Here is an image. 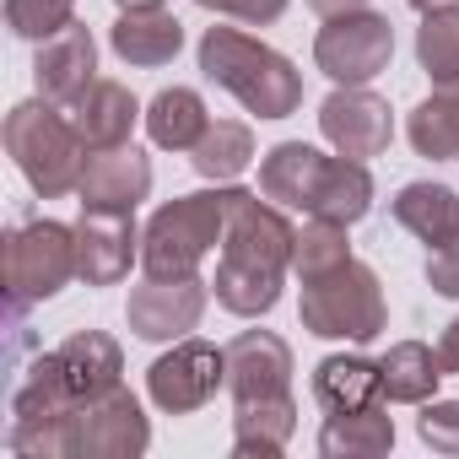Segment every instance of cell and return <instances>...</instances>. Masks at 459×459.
Here are the masks:
<instances>
[{
  "instance_id": "6da1fadb",
  "label": "cell",
  "mask_w": 459,
  "mask_h": 459,
  "mask_svg": "<svg viewBox=\"0 0 459 459\" xmlns=\"http://www.w3.org/2000/svg\"><path fill=\"white\" fill-rule=\"evenodd\" d=\"M227 200V233L216 265V303L238 319H260L281 303V281L292 271L298 227L249 189H221Z\"/></svg>"
},
{
  "instance_id": "7a4b0ae2",
  "label": "cell",
  "mask_w": 459,
  "mask_h": 459,
  "mask_svg": "<svg viewBox=\"0 0 459 459\" xmlns=\"http://www.w3.org/2000/svg\"><path fill=\"white\" fill-rule=\"evenodd\" d=\"M260 189L276 205H292L303 216H325V221H362L373 211V173L357 157H325L319 146L303 141H281L265 152L260 162Z\"/></svg>"
},
{
  "instance_id": "3957f363",
  "label": "cell",
  "mask_w": 459,
  "mask_h": 459,
  "mask_svg": "<svg viewBox=\"0 0 459 459\" xmlns=\"http://www.w3.org/2000/svg\"><path fill=\"white\" fill-rule=\"evenodd\" d=\"M125 373L119 341H108L103 330H76L65 346L44 351L28 378L12 389V421H44V416H71L76 405L108 394Z\"/></svg>"
},
{
  "instance_id": "277c9868",
  "label": "cell",
  "mask_w": 459,
  "mask_h": 459,
  "mask_svg": "<svg viewBox=\"0 0 459 459\" xmlns=\"http://www.w3.org/2000/svg\"><path fill=\"white\" fill-rule=\"evenodd\" d=\"M200 71L233 92L249 114L260 119H287L303 103V76L287 55H276L271 44L238 33V28H205L200 39Z\"/></svg>"
},
{
  "instance_id": "5b68a950",
  "label": "cell",
  "mask_w": 459,
  "mask_h": 459,
  "mask_svg": "<svg viewBox=\"0 0 459 459\" xmlns=\"http://www.w3.org/2000/svg\"><path fill=\"white\" fill-rule=\"evenodd\" d=\"M6 152L22 168V178L44 195L60 200L71 189H82V168H87V141L76 135V125L60 114V103L33 98L17 103L6 114Z\"/></svg>"
},
{
  "instance_id": "8992f818",
  "label": "cell",
  "mask_w": 459,
  "mask_h": 459,
  "mask_svg": "<svg viewBox=\"0 0 459 459\" xmlns=\"http://www.w3.org/2000/svg\"><path fill=\"white\" fill-rule=\"evenodd\" d=\"M227 233V200L221 189H200V195H178L168 200L141 233V265L146 276H195L200 260L221 244Z\"/></svg>"
},
{
  "instance_id": "52a82bcc",
  "label": "cell",
  "mask_w": 459,
  "mask_h": 459,
  "mask_svg": "<svg viewBox=\"0 0 459 459\" xmlns=\"http://www.w3.org/2000/svg\"><path fill=\"white\" fill-rule=\"evenodd\" d=\"M298 314H303V330H314L325 341H373L389 325L384 287L362 260H346L335 271L308 276Z\"/></svg>"
},
{
  "instance_id": "ba28073f",
  "label": "cell",
  "mask_w": 459,
  "mask_h": 459,
  "mask_svg": "<svg viewBox=\"0 0 459 459\" xmlns=\"http://www.w3.org/2000/svg\"><path fill=\"white\" fill-rule=\"evenodd\" d=\"M76 276V227L65 221H28L6 238L0 249V287H6V303L28 308V303H49L65 281Z\"/></svg>"
},
{
  "instance_id": "9c48e42d",
  "label": "cell",
  "mask_w": 459,
  "mask_h": 459,
  "mask_svg": "<svg viewBox=\"0 0 459 459\" xmlns=\"http://www.w3.org/2000/svg\"><path fill=\"white\" fill-rule=\"evenodd\" d=\"M314 60L335 87H368L394 60V28H389V17H378L368 6L330 17V28H319V39H314Z\"/></svg>"
},
{
  "instance_id": "30bf717a",
  "label": "cell",
  "mask_w": 459,
  "mask_h": 459,
  "mask_svg": "<svg viewBox=\"0 0 459 459\" xmlns=\"http://www.w3.org/2000/svg\"><path fill=\"white\" fill-rule=\"evenodd\" d=\"M221 384H227V351H216L205 341H178L168 357H157L146 368V394L168 416L200 411L205 400H216Z\"/></svg>"
},
{
  "instance_id": "8fae6325",
  "label": "cell",
  "mask_w": 459,
  "mask_h": 459,
  "mask_svg": "<svg viewBox=\"0 0 459 459\" xmlns=\"http://www.w3.org/2000/svg\"><path fill=\"white\" fill-rule=\"evenodd\" d=\"M146 443H152V427L141 416V400L125 384L76 405V459H135L146 454Z\"/></svg>"
},
{
  "instance_id": "7c38bea8",
  "label": "cell",
  "mask_w": 459,
  "mask_h": 459,
  "mask_svg": "<svg viewBox=\"0 0 459 459\" xmlns=\"http://www.w3.org/2000/svg\"><path fill=\"white\" fill-rule=\"evenodd\" d=\"M319 130H325V141H330L341 157L368 162V157H384V152H389V141H394V114H389V103H384L378 92H368V87H335V92L319 103Z\"/></svg>"
},
{
  "instance_id": "4fadbf2b",
  "label": "cell",
  "mask_w": 459,
  "mask_h": 459,
  "mask_svg": "<svg viewBox=\"0 0 459 459\" xmlns=\"http://www.w3.org/2000/svg\"><path fill=\"white\" fill-rule=\"evenodd\" d=\"M205 298H211V292H205L200 276H146V281L130 292L125 319H130V330H135L141 341H178V335H189V330L200 325Z\"/></svg>"
},
{
  "instance_id": "5bb4252c",
  "label": "cell",
  "mask_w": 459,
  "mask_h": 459,
  "mask_svg": "<svg viewBox=\"0 0 459 459\" xmlns=\"http://www.w3.org/2000/svg\"><path fill=\"white\" fill-rule=\"evenodd\" d=\"M135 211H87L76 221V276L87 287H114L135 265Z\"/></svg>"
},
{
  "instance_id": "9a60e30c",
  "label": "cell",
  "mask_w": 459,
  "mask_h": 459,
  "mask_svg": "<svg viewBox=\"0 0 459 459\" xmlns=\"http://www.w3.org/2000/svg\"><path fill=\"white\" fill-rule=\"evenodd\" d=\"M227 389H233L238 405L292 394V346L271 330H244L227 346Z\"/></svg>"
},
{
  "instance_id": "2e32d148",
  "label": "cell",
  "mask_w": 459,
  "mask_h": 459,
  "mask_svg": "<svg viewBox=\"0 0 459 459\" xmlns=\"http://www.w3.org/2000/svg\"><path fill=\"white\" fill-rule=\"evenodd\" d=\"M76 195H82L87 211H135L152 195V157L135 152L130 141L125 146L87 152V168H82V189Z\"/></svg>"
},
{
  "instance_id": "e0dca14e",
  "label": "cell",
  "mask_w": 459,
  "mask_h": 459,
  "mask_svg": "<svg viewBox=\"0 0 459 459\" xmlns=\"http://www.w3.org/2000/svg\"><path fill=\"white\" fill-rule=\"evenodd\" d=\"M92 71H98V44H92V28H87V22H71V28H60L55 39L39 44V60H33L39 98L71 108V103L98 82Z\"/></svg>"
},
{
  "instance_id": "ac0fdd59",
  "label": "cell",
  "mask_w": 459,
  "mask_h": 459,
  "mask_svg": "<svg viewBox=\"0 0 459 459\" xmlns=\"http://www.w3.org/2000/svg\"><path fill=\"white\" fill-rule=\"evenodd\" d=\"M135 119H146V114H141V103L130 98V87H119V82H92V87L71 103V125H76V135L87 141V152L125 146L130 130H135Z\"/></svg>"
},
{
  "instance_id": "d6986e66",
  "label": "cell",
  "mask_w": 459,
  "mask_h": 459,
  "mask_svg": "<svg viewBox=\"0 0 459 459\" xmlns=\"http://www.w3.org/2000/svg\"><path fill=\"white\" fill-rule=\"evenodd\" d=\"M108 44H114V55H119L125 65L157 71V65H168V60L184 49V22L168 17L162 6H157V12H125V17L114 22Z\"/></svg>"
},
{
  "instance_id": "ffe728a7",
  "label": "cell",
  "mask_w": 459,
  "mask_h": 459,
  "mask_svg": "<svg viewBox=\"0 0 459 459\" xmlns=\"http://www.w3.org/2000/svg\"><path fill=\"white\" fill-rule=\"evenodd\" d=\"M298 432V405L292 394L276 400H244L233 416V454L238 459H276Z\"/></svg>"
},
{
  "instance_id": "44dd1931",
  "label": "cell",
  "mask_w": 459,
  "mask_h": 459,
  "mask_svg": "<svg viewBox=\"0 0 459 459\" xmlns=\"http://www.w3.org/2000/svg\"><path fill=\"white\" fill-rule=\"evenodd\" d=\"M394 221L416 233L427 249H443L459 238V195L443 184H405L394 195Z\"/></svg>"
},
{
  "instance_id": "7402d4cb",
  "label": "cell",
  "mask_w": 459,
  "mask_h": 459,
  "mask_svg": "<svg viewBox=\"0 0 459 459\" xmlns=\"http://www.w3.org/2000/svg\"><path fill=\"white\" fill-rule=\"evenodd\" d=\"M314 400L325 411H368V405H384V373L368 357H325L314 368Z\"/></svg>"
},
{
  "instance_id": "603a6c76",
  "label": "cell",
  "mask_w": 459,
  "mask_h": 459,
  "mask_svg": "<svg viewBox=\"0 0 459 459\" xmlns=\"http://www.w3.org/2000/svg\"><path fill=\"white\" fill-rule=\"evenodd\" d=\"M389 448H394V421L384 416V405L330 411V421L319 432V454H330V459H378Z\"/></svg>"
},
{
  "instance_id": "cb8c5ba5",
  "label": "cell",
  "mask_w": 459,
  "mask_h": 459,
  "mask_svg": "<svg viewBox=\"0 0 459 459\" xmlns=\"http://www.w3.org/2000/svg\"><path fill=\"white\" fill-rule=\"evenodd\" d=\"M205 103L195 87H168L146 103V135L162 146V152H195V141L205 135Z\"/></svg>"
},
{
  "instance_id": "d4e9b609",
  "label": "cell",
  "mask_w": 459,
  "mask_h": 459,
  "mask_svg": "<svg viewBox=\"0 0 459 459\" xmlns=\"http://www.w3.org/2000/svg\"><path fill=\"white\" fill-rule=\"evenodd\" d=\"M378 373H384V400H400V405H427L437 394V384H443V368L421 341L389 346L378 357Z\"/></svg>"
},
{
  "instance_id": "484cf974",
  "label": "cell",
  "mask_w": 459,
  "mask_h": 459,
  "mask_svg": "<svg viewBox=\"0 0 459 459\" xmlns=\"http://www.w3.org/2000/svg\"><path fill=\"white\" fill-rule=\"evenodd\" d=\"M405 135H411L416 157H432V162L459 157V82L437 87L427 103H416L405 119Z\"/></svg>"
},
{
  "instance_id": "4316f807",
  "label": "cell",
  "mask_w": 459,
  "mask_h": 459,
  "mask_svg": "<svg viewBox=\"0 0 459 459\" xmlns=\"http://www.w3.org/2000/svg\"><path fill=\"white\" fill-rule=\"evenodd\" d=\"M189 162H195V173L211 178V184L238 178V173L255 162V130L238 125V119H216V125H205V135L195 141Z\"/></svg>"
},
{
  "instance_id": "83f0119b",
  "label": "cell",
  "mask_w": 459,
  "mask_h": 459,
  "mask_svg": "<svg viewBox=\"0 0 459 459\" xmlns=\"http://www.w3.org/2000/svg\"><path fill=\"white\" fill-rule=\"evenodd\" d=\"M416 60H421V71L432 76V87H454V82H459V6L421 12Z\"/></svg>"
},
{
  "instance_id": "f1b7e54d",
  "label": "cell",
  "mask_w": 459,
  "mask_h": 459,
  "mask_svg": "<svg viewBox=\"0 0 459 459\" xmlns=\"http://www.w3.org/2000/svg\"><path fill=\"white\" fill-rule=\"evenodd\" d=\"M351 260V238H346V221H325V216H308L298 227V249H292V271L308 281L319 271H335Z\"/></svg>"
},
{
  "instance_id": "f546056e",
  "label": "cell",
  "mask_w": 459,
  "mask_h": 459,
  "mask_svg": "<svg viewBox=\"0 0 459 459\" xmlns=\"http://www.w3.org/2000/svg\"><path fill=\"white\" fill-rule=\"evenodd\" d=\"M71 22H76V0H6V28L17 39L44 44Z\"/></svg>"
},
{
  "instance_id": "4dcf8cb0",
  "label": "cell",
  "mask_w": 459,
  "mask_h": 459,
  "mask_svg": "<svg viewBox=\"0 0 459 459\" xmlns=\"http://www.w3.org/2000/svg\"><path fill=\"white\" fill-rule=\"evenodd\" d=\"M416 432H421V443L432 454H459V400H432L421 411Z\"/></svg>"
},
{
  "instance_id": "1f68e13d",
  "label": "cell",
  "mask_w": 459,
  "mask_h": 459,
  "mask_svg": "<svg viewBox=\"0 0 459 459\" xmlns=\"http://www.w3.org/2000/svg\"><path fill=\"white\" fill-rule=\"evenodd\" d=\"M195 6H205L216 17H238L249 28H265V22H276L287 12V0H195Z\"/></svg>"
},
{
  "instance_id": "d6a6232c",
  "label": "cell",
  "mask_w": 459,
  "mask_h": 459,
  "mask_svg": "<svg viewBox=\"0 0 459 459\" xmlns=\"http://www.w3.org/2000/svg\"><path fill=\"white\" fill-rule=\"evenodd\" d=\"M427 287L437 298H459V238L427 255Z\"/></svg>"
},
{
  "instance_id": "836d02e7",
  "label": "cell",
  "mask_w": 459,
  "mask_h": 459,
  "mask_svg": "<svg viewBox=\"0 0 459 459\" xmlns=\"http://www.w3.org/2000/svg\"><path fill=\"white\" fill-rule=\"evenodd\" d=\"M432 357H437L443 378H448V373H459V319H448V330L437 335V351H432Z\"/></svg>"
},
{
  "instance_id": "e575fe53",
  "label": "cell",
  "mask_w": 459,
  "mask_h": 459,
  "mask_svg": "<svg viewBox=\"0 0 459 459\" xmlns=\"http://www.w3.org/2000/svg\"><path fill=\"white\" fill-rule=\"evenodd\" d=\"M308 6H314L319 17H346V12H362L368 0H308Z\"/></svg>"
},
{
  "instance_id": "d590c367",
  "label": "cell",
  "mask_w": 459,
  "mask_h": 459,
  "mask_svg": "<svg viewBox=\"0 0 459 459\" xmlns=\"http://www.w3.org/2000/svg\"><path fill=\"white\" fill-rule=\"evenodd\" d=\"M114 6H119V12H157L162 0H114Z\"/></svg>"
},
{
  "instance_id": "8d00e7d4",
  "label": "cell",
  "mask_w": 459,
  "mask_h": 459,
  "mask_svg": "<svg viewBox=\"0 0 459 459\" xmlns=\"http://www.w3.org/2000/svg\"><path fill=\"white\" fill-rule=\"evenodd\" d=\"M416 12H437V6H459V0H411Z\"/></svg>"
}]
</instances>
